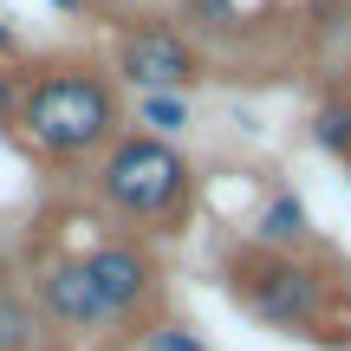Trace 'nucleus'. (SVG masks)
Masks as SVG:
<instances>
[{
  "label": "nucleus",
  "instance_id": "obj_1",
  "mask_svg": "<svg viewBox=\"0 0 351 351\" xmlns=\"http://www.w3.org/2000/svg\"><path fill=\"white\" fill-rule=\"evenodd\" d=\"M124 130H130L124 124V98H117V78L104 65L65 59V65L26 72L20 117H13V137L26 143V156L78 169V163H98Z\"/></svg>",
  "mask_w": 351,
  "mask_h": 351
},
{
  "label": "nucleus",
  "instance_id": "obj_2",
  "mask_svg": "<svg viewBox=\"0 0 351 351\" xmlns=\"http://www.w3.org/2000/svg\"><path fill=\"white\" fill-rule=\"evenodd\" d=\"M91 195H98V208H111L117 221L143 228V234H163L169 221H182L189 202H195V169H189V156L176 150V143L124 130V137L91 163Z\"/></svg>",
  "mask_w": 351,
  "mask_h": 351
},
{
  "label": "nucleus",
  "instance_id": "obj_3",
  "mask_svg": "<svg viewBox=\"0 0 351 351\" xmlns=\"http://www.w3.org/2000/svg\"><path fill=\"white\" fill-rule=\"evenodd\" d=\"M228 280H234V300L247 306L267 332H280V339H319L326 319H332V300H339L332 274L319 261H306V254L247 247V254H234Z\"/></svg>",
  "mask_w": 351,
  "mask_h": 351
},
{
  "label": "nucleus",
  "instance_id": "obj_4",
  "mask_svg": "<svg viewBox=\"0 0 351 351\" xmlns=\"http://www.w3.org/2000/svg\"><path fill=\"white\" fill-rule=\"evenodd\" d=\"M111 72L137 91H195L208 72V52L176 20H130L111 46Z\"/></svg>",
  "mask_w": 351,
  "mask_h": 351
},
{
  "label": "nucleus",
  "instance_id": "obj_5",
  "mask_svg": "<svg viewBox=\"0 0 351 351\" xmlns=\"http://www.w3.org/2000/svg\"><path fill=\"white\" fill-rule=\"evenodd\" d=\"M78 261H85V274H91V287H98L104 313L117 319V332L150 326L156 300H163V267H156L150 241H137V234H104V241H91Z\"/></svg>",
  "mask_w": 351,
  "mask_h": 351
},
{
  "label": "nucleus",
  "instance_id": "obj_6",
  "mask_svg": "<svg viewBox=\"0 0 351 351\" xmlns=\"http://www.w3.org/2000/svg\"><path fill=\"white\" fill-rule=\"evenodd\" d=\"M33 306H39L46 326L65 332V339H111L117 332V319L104 313V300H98V287H91V274H85L78 254L33 267Z\"/></svg>",
  "mask_w": 351,
  "mask_h": 351
},
{
  "label": "nucleus",
  "instance_id": "obj_7",
  "mask_svg": "<svg viewBox=\"0 0 351 351\" xmlns=\"http://www.w3.org/2000/svg\"><path fill=\"white\" fill-rule=\"evenodd\" d=\"M254 247L261 254H306L313 247V215H306V202L293 195V189H274V195L261 202V215H254Z\"/></svg>",
  "mask_w": 351,
  "mask_h": 351
},
{
  "label": "nucleus",
  "instance_id": "obj_8",
  "mask_svg": "<svg viewBox=\"0 0 351 351\" xmlns=\"http://www.w3.org/2000/svg\"><path fill=\"white\" fill-rule=\"evenodd\" d=\"M189 20V39H241L274 0H176Z\"/></svg>",
  "mask_w": 351,
  "mask_h": 351
},
{
  "label": "nucleus",
  "instance_id": "obj_9",
  "mask_svg": "<svg viewBox=\"0 0 351 351\" xmlns=\"http://www.w3.org/2000/svg\"><path fill=\"white\" fill-rule=\"evenodd\" d=\"M124 124L143 130V137L176 143L189 124H195V104H189V91H137V104L124 111Z\"/></svg>",
  "mask_w": 351,
  "mask_h": 351
},
{
  "label": "nucleus",
  "instance_id": "obj_10",
  "mask_svg": "<svg viewBox=\"0 0 351 351\" xmlns=\"http://www.w3.org/2000/svg\"><path fill=\"white\" fill-rule=\"evenodd\" d=\"M46 345V319L26 293H0V351H39Z\"/></svg>",
  "mask_w": 351,
  "mask_h": 351
},
{
  "label": "nucleus",
  "instance_id": "obj_11",
  "mask_svg": "<svg viewBox=\"0 0 351 351\" xmlns=\"http://www.w3.org/2000/svg\"><path fill=\"white\" fill-rule=\"evenodd\" d=\"M313 143L351 169V98H326V104L313 111Z\"/></svg>",
  "mask_w": 351,
  "mask_h": 351
},
{
  "label": "nucleus",
  "instance_id": "obj_12",
  "mask_svg": "<svg viewBox=\"0 0 351 351\" xmlns=\"http://www.w3.org/2000/svg\"><path fill=\"white\" fill-rule=\"evenodd\" d=\"M143 351H208V345H202V332L182 326V319H150V326H143Z\"/></svg>",
  "mask_w": 351,
  "mask_h": 351
},
{
  "label": "nucleus",
  "instance_id": "obj_13",
  "mask_svg": "<svg viewBox=\"0 0 351 351\" xmlns=\"http://www.w3.org/2000/svg\"><path fill=\"white\" fill-rule=\"evenodd\" d=\"M20 91H26L20 65H7V59H0V130H13V117H20Z\"/></svg>",
  "mask_w": 351,
  "mask_h": 351
},
{
  "label": "nucleus",
  "instance_id": "obj_14",
  "mask_svg": "<svg viewBox=\"0 0 351 351\" xmlns=\"http://www.w3.org/2000/svg\"><path fill=\"white\" fill-rule=\"evenodd\" d=\"M0 59H7V65H20V33H13L7 20H0Z\"/></svg>",
  "mask_w": 351,
  "mask_h": 351
},
{
  "label": "nucleus",
  "instance_id": "obj_15",
  "mask_svg": "<svg viewBox=\"0 0 351 351\" xmlns=\"http://www.w3.org/2000/svg\"><path fill=\"white\" fill-rule=\"evenodd\" d=\"M13 280H20V267H13L7 254H0V293H20V287H13Z\"/></svg>",
  "mask_w": 351,
  "mask_h": 351
},
{
  "label": "nucleus",
  "instance_id": "obj_16",
  "mask_svg": "<svg viewBox=\"0 0 351 351\" xmlns=\"http://www.w3.org/2000/svg\"><path fill=\"white\" fill-rule=\"evenodd\" d=\"M52 7H59V13H78V7H85V0H52Z\"/></svg>",
  "mask_w": 351,
  "mask_h": 351
}]
</instances>
